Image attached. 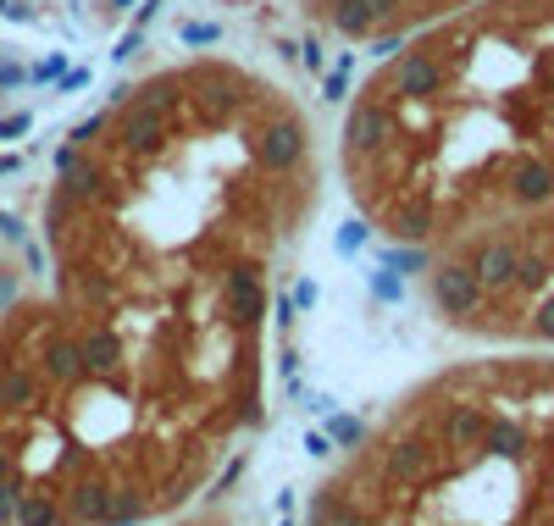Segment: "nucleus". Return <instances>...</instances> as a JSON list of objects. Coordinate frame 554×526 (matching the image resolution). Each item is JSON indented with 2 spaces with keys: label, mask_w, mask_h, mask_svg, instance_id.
Wrapping results in <instances>:
<instances>
[{
  "label": "nucleus",
  "mask_w": 554,
  "mask_h": 526,
  "mask_svg": "<svg viewBox=\"0 0 554 526\" xmlns=\"http://www.w3.org/2000/svg\"><path fill=\"white\" fill-rule=\"evenodd\" d=\"M266 277L0 316V526H150L222 482L266 405Z\"/></svg>",
  "instance_id": "f257e3e1"
},
{
  "label": "nucleus",
  "mask_w": 554,
  "mask_h": 526,
  "mask_svg": "<svg viewBox=\"0 0 554 526\" xmlns=\"http://www.w3.org/2000/svg\"><path fill=\"white\" fill-rule=\"evenodd\" d=\"M327 144L300 95L233 56H183L122 84L56 150L50 288L111 299L266 277L300 255L327 194Z\"/></svg>",
  "instance_id": "f03ea898"
},
{
  "label": "nucleus",
  "mask_w": 554,
  "mask_h": 526,
  "mask_svg": "<svg viewBox=\"0 0 554 526\" xmlns=\"http://www.w3.org/2000/svg\"><path fill=\"white\" fill-rule=\"evenodd\" d=\"M388 250H433L554 205V0H471L388 39L333 144Z\"/></svg>",
  "instance_id": "7ed1b4c3"
},
{
  "label": "nucleus",
  "mask_w": 554,
  "mask_h": 526,
  "mask_svg": "<svg viewBox=\"0 0 554 526\" xmlns=\"http://www.w3.org/2000/svg\"><path fill=\"white\" fill-rule=\"evenodd\" d=\"M305 526H554V349H471L399 388Z\"/></svg>",
  "instance_id": "20e7f679"
},
{
  "label": "nucleus",
  "mask_w": 554,
  "mask_h": 526,
  "mask_svg": "<svg viewBox=\"0 0 554 526\" xmlns=\"http://www.w3.org/2000/svg\"><path fill=\"white\" fill-rule=\"evenodd\" d=\"M438 333L471 349H554V205L410 255Z\"/></svg>",
  "instance_id": "39448f33"
},
{
  "label": "nucleus",
  "mask_w": 554,
  "mask_h": 526,
  "mask_svg": "<svg viewBox=\"0 0 554 526\" xmlns=\"http://www.w3.org/2000/svg\"><path fill=\"white\" fill-rule=\"evenodd\" d=\"M460 6H471V0H300V12L344 45H388V39L444 12H460Z\"/></svg>",
  "instance_id": "423d86ee"
}]
</instances>
